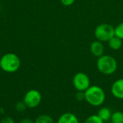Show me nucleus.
Returning <instances> with one entry per match:
<instances>
[{"label":"nucleus","mask_w":123,"mask_h":123,"mask_svg":"<svg viewBox=\"0 0 123 123\" xmlns=\"http://www.w3.org/2000/svg\"><path fill=\"white\" fill-rule=\"evenodd\" d=\"M85 101L93 107L102 106L106 100V94L104 89L97 85L90 86L85 92Z\"/></svg>","instance_id":"f257e3e1"},{"label":"nucleus","mask_w":123,"mask_h":123,"mask_svg":"<svg viewBox=\"0 0 123 123\" xmlns=\"http://www.w3.org/2000/svg\"><path fill=\"white\" fill-rule=\"evenodd\" d=\"M97 67L101 74L110 76L116 72L118 64L117 60L113 56L104 54L97 58Z\"/></svg>","instance_id":"f03ea898"},{"label":"nucleus","mask_w":123,"mask_h":123,"mask_svg":"<svg viewBox=\"0 0 123 123\" xmlns=\"http://www.w3.org/2000/svg\"><path fill=\"white\" fill-rule=\"evenodd\" d=\"M21 61L19 56L13 53H7L0 58V68L9 74L17 71L20 67Z\"/></svg>","instance_id":"7ed1b4c3"},{"label":"nucleus","mask_w":123,"mask_h":123,"mask_svg":"<svg viewBox=\"0 0 123 123\" xmlns=\"http://www.w3.org/2000/svg\"><path fill=\"white\" fill-rule=\"evenodd\" d=\"M94 34L97 40L108 42L115 36V27L109 23H101L96 27Z\"/></svg>","instance_id":"20e7f679"},{"label":"nucleus","mask_w":123,"mask_h":123,"mask_svg":"<svg viewBox=\"0 0 123 123\" xmlns=\"http://www.w3.org/2000/svg\"><path fill=\"white\" fill-rule=\"evenodd\" d=\"M42 101L41 93L37 89H30L24 96L23 102L27 108L34 109L38 107Z\"/></svg>","instance_id":"39448f33"},{"label":"nucleus","mask_w":123,"mask_h":123,"mask_svg":"<svg viewBox=\"0 0 123 123\" xmlns=\"http://www.w3.org/2000/svg\"><path fill=\"white\" fill-rule=\"evenodd\" d=\"M73 85L76 91L85 92L91 86L90 79L86 74L78 72L73 78Z\"/></svg>","instance_id":"423d86ee"},{"label":"nucleus","mask_w":123,"mask_h":123,"mask_svg":"<svg viewBox=\"0 0 123 123\" xmlns=\"http://www.w3.org/2000/svg\"><path fill=\"white\" fill-rule=\"evenodd\" d=\"M111 93L116 99L123 100V78L113 82L111 86Z\"/></svg>","instance_id":"0eeeda50"},{"label":"nucleus","mask_w":123,"mask_h":123,"mask_svg":"<svg viewBox=\"0 0 123 123\" xmlns=\"http://www.w3.org/2000/svg\"><path fill=\"white\" fill-rule=\"evenodd\" d=\"M90 52L97 58H99L100 56L103 55L105 52V46L103 43L97 40L93 41L90 45Z\"/></svg>","instance_id":"6e6552de"},{"label":"nucleus","mask_w":123,"mask_h":123,"mask_svg":"<svg viewBox=\"0 0 123 123\" xmlns=\"http://www.w3.org/2000/svg\"><path fill=\"white\" fill-rule=\"evenodd\" d=\"M57 123H79V120L74 113L65 112L58 117Z\"/></svg>","instance_id":"1a4fd4ad"},{"label":"nucleus","mask_w":123,"mask_h":123,"mask_svg":"<svg viewBox=\"0 0 123 123\" xmlns=\"http://www.w3.org/2000/svg\"><path fill=\"white\" fill-rule=\"evenodd\" d=\"M112 112L111 110L108 107H101L97 112V115L104 121V122H107L111 120Z\"/></svg>","instance_id":"9d476101"},{"label":"nucleus","mask_w":123,"mask_h":123,"mask_svg":"<svg viewBox=\"0 0 123 123\" xmlns=\"http://www.w3.org/2000/svg\"><path fill=\"white\" fill-rule=\"evenodd\" d=\"M107 43H108V45H109L110 48L112 50H120L123 45V40L115 35L113 37H112Z\"/></svg>","instance_id":"9b49d317"},{"label":"nucleus","mask_w":123,"mask_h":123,"mask_svg":"<svg viewBox=\"0 0 123 123\" xmlns=\"http://www.w3.org/2000/svg\"><path fill=\"white\" fill-rule=\"evenodd\" d=\"M34 122L35 123H55L53 118L48 115H40Z\"/></svg>","instance_id":"f8f14e48"},{"label":"nucleus","mask_w":123,"mask_h":123,"mask_svg":"<svg viewBox=\"0 0 123 123\" xmlns=\"http://www.w3.org/2000/svg\"><path fill=\"white\" fill-rule=\"evenodd\" d=\"M110 121L112 123H123V112L116 111L112 112Z\"/></svg>","instance_id":"ddd939ff"},{"label":"nucleus","mask_w":123,"mask_h":123,"mask_svg":"<svg viewBox=\"0 0 123 123\" xmlns=\"http://www.w3.org/2000/svg\"><path fill=\"white\" fill-rule=\"evenodd\" d=\"M105 122L97 115H92L86 118L84 123H104Z\"/></svg>","instance_id":"4468645a"},{"label":"nucleus","mask_w":123,"mask_h":123,"mask_svg":"<svg viewBox=\"0 0 123 123\" xmlns=\"http://www.w3.org/2000/svg\"><path fill=\"white\" fill-rule=\"evenodd\" d=\"M115 35L123 40V22L118 24L115 27Z\"/></svg>","instance_id":"2eb2a0df"},{"label":"nucleus","mask_w":123,"mask_h":123,"mask_svg":"<svg viewBox=\"0 0 123 123\" xmlns=\"http://www.w3.org/2000/svg\"><path fill=\"white\" fill-rule=\"evenodd\" d=\"M14 108L15 110L17 111V112H24L25 111V110L27 108L26 105L25 104V102L23 101H20V102H18L15 104V106H14Z\"/></svg>","instance_id":"dca6fc26"},{"label":"nucleus","mask_w":123,"mask_h":123,"mask_svg":"<svg viewBox=\"0 0 123 123\" xmlns=\"http://www.w3.org/2000/svg\"><path fill=\"white\" fill-rule=\"evenodd\" d=\"M75 98L78 102H82L85 101V94L84 92H79L77 91V92L75 94Z\"/></svg>","instance_id":"f3484780"},{"label":"nucleus","mask_w":123,"mask_h":123,"mask_svg":"<svg viewBox=\"0 0 123 123\" xmlns=\"http://www.w3.org/2000/svg\"><path fill=\"white\" fill-rule=\"evenodd\" d=\"M0 123H14V120L9 116H5L4 117H3L1 120Z\"/></svg>","instance_id":"a211bd4d"},{"label":"nucleus","mask_w":123,"mask_h":123,"mask_svg":"<svg viewBox=\"0 0 123 123\" xmlns=\"http://www.w3.org/2000/svg\"><path fill=\"white\" fill-rule=\"evenodd\" d=\"M61 3L65 6H69L74 4L76 0H60Z\"/></svg>","instance_id":"6ab92c4d"},{"label":"nucleus","mask_w":123,"mask_h":123,"mask_svg":"<svg viewBox=\"0 0 123 123\" xmlns=\"http://www.w3.org/2000/svg\"><path fill=\"white\" fill-rule=\"evenodd\" d=\"M19 123H35V122L32 119H30V118L25 117V118H22V120H20V121H19Z\"/></svg>","instance_id":"aec40b11"},{"label":"nucleus","mask_w":123,"mask_h":123,"mask_svg":"<svg viewBox=\"0 0 123 123\" xmlns=\"http://www.w3.org/2000/svg\"><path fill=\"white\" fill-rule=\"evenodd\" d=\"M4 112H5L4 109L3 107H0V112H1V114H4Z\"/></svg>","instance_id":"412c9836"}]
</instances>
